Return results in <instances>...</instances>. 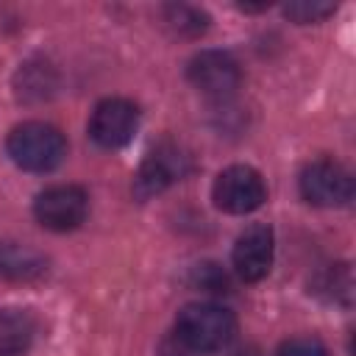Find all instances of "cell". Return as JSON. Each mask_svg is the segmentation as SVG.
Listing matches in <instances>:
<instances>
[{
	"label": "cell",
	"mask_w": 356,
	"mask_h": 356,
	"mask_svg": "<svg viewBox=\"0 0 356 356\" xmlns=\"http://www.w3.org/2000/svg\"><path fill=\"white\" fill-rule=\"evenodd\" d=\"M195 278H197V284L203 289H211V292H222L228 286V278L217 264H197L195 267Z\"/></svg>",
	"instance_id": "e0dca14e"
},
{
	"label": "cell",
	"mask_w": 356,
	"mask_h": 356,
	"mask_svg": "<svg viewBox=\"0 0 356 356\" xmlns=\"http://www.w3.org/2000/svg\"><path fill=\"white\" fill-rule=\"evenodd\" d=\"M312 286H314L312 292L328 303H350V289H353L350 267L348 264H328L325 270L317 273Z\"/></svg>",
	"instance_id": "4fadbf2b"
},
{
	"label": "cell",
	"mask_w": 356,
	"mask_h": 356,
	"mask_svg": "<svg viewBox=\"0 0 356 356\" xmlns=\"http://www.w3.org/2000/svg\"><path fill=\"white\" fill-rule=\"evenodd\" d=\"M298 186H300V195L312 206H323V209L345 206L353 197V178L334 159H314V161H309L300 170Z\"/></svg>",
	"instance_id": "277c9868"
},
{
	"label": "cell",
	"mask_w": 356,
	"mask_h": 356,
	"mask_svg": "<svg viewBox=\"0 0 356 356\" xmlns=\"http://www.w3.org/2000/svg\"><path fill=\"white\" fill-rule=\"evenodd\" d=\"M186 78L200 95L225 100L239 89L242 70L236 58L225 50H200L197 56H192L186 67Z\"/></svg>",
	"instance_id": "52a82bcc"
},
{
	"label": "cell",
	"mask_w": 356,
	"mask_h": 356,
	"mask_svg": "<svg viewBox=\"0 0 356 356\" xmlns=\"http://www.w3.org/2000/svg\"><path fill=\"white\" fill-rule=\"evenodd\" d=\"M161 14H164V22H167L175 33H181V36H200V33L209 28L206 11H200V8H195V6L172 3V6H164Z\"/></svg>",
	"instance_id": "5bb4252c"
},
{
	"label": "cell",
	"mask_w": 356,
	"mask_h": 356,
	"mask_svg": "<svg viewBox=\"0 0 356 356\" xmlns=\"http://www.w3.org/2000/svg\"><path fill=\"white\" fill-rule=\"evenodd\" d=\"M6 150H8V159L19 170L50 172L64 161L67 139L56 125L28 120V122H19L17 128H11V134L6 139Z\"/></svg>",
	"instance_id": "7a4b0ae2"
},
{
	"label": "cell",
	"mask_w": 356,
	"mask_h": 356,
	"mask_svg": "<svg viewBox=\"0 0 356 356\" xmlns=\"http://www.w3.org/2000/svg\"><path fill=\"white\" fill-rule=\"evenodd\" d=\"M275 356H328V350L317 337H292L281 342Z\"/></svg>",
	"instance_id": "2e32d148"
},
{
	"label": "cell",
	"mask_w": 356,
	"mask_h": 356,
	"mask_svg": "<svg viewBox=\"0 0 356 356\" xmlns=\"http://www.w3.org/2000/svg\"><path fill=\"white\" fill-rule=\"evenodd\" d=\"M139 128V108L125 97H106L89 117V136L95 145L114 150L134 139Z\"/></svg>",
	"instance_id": "ba28073f"
},
{
	"label": "cell",
	"mask_w": 356,
	"mask_h": 356,
	"mask_svg": "<svg viewBox=\"0 0 356 356\" xmlns=\"http://www.w3.org/2000/svg\"><path fill=\"white\" fill-rule=\"evenodd\" d=\"M337 11V3H320V0H298V3H286L284 6V17L298 22V25H309V22H323L325 17H331Z\"/></svg>",
	"instance_id": "9a60e30c"
},
{
	"label": "cell",
	"mask_w": 356,
	"mask_h": 356,
	"mask_svg": "<svg viewBox=\"0 0 356 356\" xmlns=\"http://www.w3.org/2000/svg\"><path fill=\"white\" fill-rule=\"evenodd\" d=\"M47 273V259L31 245L0 242V278L6 281H36Z\"/></svg>",
	"instance_id": "30bf717a"
},
{
	"label": "cell",
	"mask_w": 356,
	"mask_h": 356,
	"mask_svg": "<svg viewBox=\"0 0 356 356\" xmlns=\"http://www.w3.org/2000/svg\"><path fill=\"white\" fill-rule=\"evenodd\" d=\"M236 334V317L220 303H186L175 317V339L195 353L222 350Z\"/></svg>",
	"instance_id": "6da1fadb"
},
{
	"label": "cell",
	"mask_w": 356,
	"mask_h": 356,
	"mask_svg": "<svg viewBox=\"0 0 356 356\" xmlns=\"http://www.w3.org/2000/svg\"><path fill=\"white\" fill-rule=\"evenodd\" d=\"M36 220L50 231H72L89 214V195L75 184H56L36 195L33 200Z\"/></svg>",
	"instance_id": "5b68a950"
},
{
	"label": "cell",
	"mask_w": 356,
	"mask_h": 356,
	"mask_svg": "<svg viewBox=\"0 0 356 356\" xmlns=\"http://www.w3.org/2000/svg\"><path fill=\"white\" fill-rule=\"evenodd\" d=\"M273 253H275V239H273V228L264 222H253L248 225L236 242H234V270L242 281H261L270 267H273Z\"/></svg>",
	"instance_id": "9c48e42d"
},
{
	"label": "cell",
	"mask_w": 356,
	"mask_h": 356,
	"mask_svg": "<svg viewBox=\"0 0 356 356\" xmlns=\"http://www.w3.org/2000/svg\"><path fill=\"white\" fill-rule=\"evenodd\" d=\"M189 167H192V161L178 145H172V142L156 145L145 156V161L139 164V170L134 175V195L139 200H147V197L164 192L167 186H172L175 181H181L189 172Z\"/></svg>",
	"instance_id": "8992f818"
},
{
	"label": "cell",
	"mask_w": 356,
	"mask_h": 356,
	"mask_svg": "<svg viewBox=\"0 0 356 356\" xmlns=\"http://www.w3.org/2000/svg\"><path fill=\"white\" fill-rule=\"evenodd\" d=\"M17 97L25 103H42L56 92V70L44 61H28L17 72Z\"/></svg>",
	"instance_id": "7c38bea8"
},
{
	"label": "cell",
	"mask_w": 356,
	"mask_h": 356,
	"mask_svg": "<svg viewBox=\"0 0 356 356\" xmlns=\"http://www.w3.org/2000/svg\"><path fill=\"white\" fill-rule=\"evenodd\" d=\"M211 197L225 214H250L267 200V186L259 170L248 164H231L214 178Z\"/></svg>",
	"instance_id": "3957f363"
},
{
	"label": "cell",
	"mask_w": 356,
	"mask_h": 356,
	"mask_svg": "<svg viewBox=\"0 0 356 356\" xmlns=\"http://www.w3.org/2000/svg\"><path fill=\"white\" fill-rule=\"evenodd\" d=\"M36 320L25 309H0V356H17L31 348Z\"/></svg>",
	"instance_id": "8fae6325"
}]
</instances>
